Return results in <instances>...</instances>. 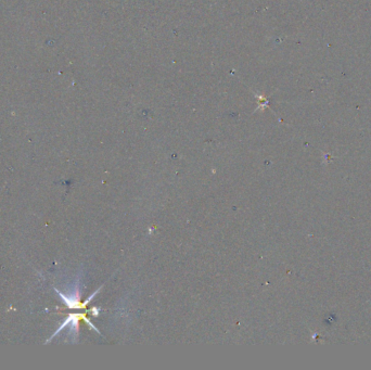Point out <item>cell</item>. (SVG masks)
<instances>
[{
	"mask_svg": "<svg viewBox=\"0 0 371 370\" xmlns=\"http://www.w3.org/2000/svg\"><path fill=\"white\" fill-rule=\"evenodd\" d=\"M100 289H101V288H99L96 292H95V293L94 294H91L86 301H85V302L84 303H81V301H80V292H79V290H77L76 292H75V295H72V297H69V298H67V297H65L64 294H62L61 293V292H59L58 290H56L57 291V293L62 298V299H63V302L69 307V308H84L85 306H86L89 302H90V301L92 300V299H94V297L98 293V292L100 291Z\"/></svg>",
	"mask_w": 371,
	"mask_h": 370,
	"instance_id": "obj_1",
	"label": "cell"
}]
</instances>
